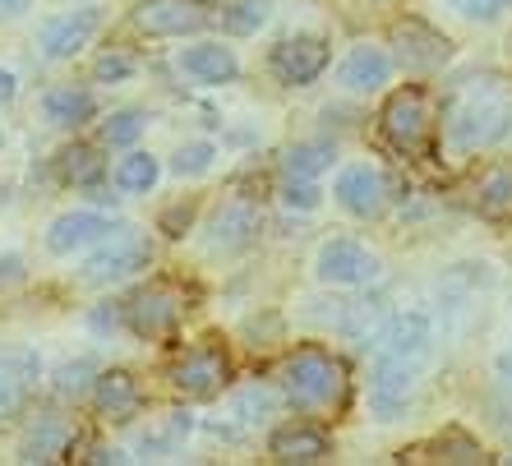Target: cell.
Returning <instances> with one entry per match:
<instances>
[{
	"instance_id": "6da1fadb",
	"label": "cell",
	"mask_w": 512,
	"mask_h": 466,
	"mask_svg": "<svg viewBox=\"0 0 512 466\" xmlns=\"http://www.w3.org/2000/svg\"><path fill=\"white\" fill-rule=\"evenodd\" d=\"M512 120V93L503 88V79L485 74V79H466L457 88L453 107H448V144L457 153H476V148L494 144Z\"/></svg>"
},
{
	"instance_id": "7a4b0ae2",
	"label": "cell",
	"mask_w": 512,
	"mask_h": 466,
	"mask_svg": "<svg viewBox=\"0 0 512 466\" xmlns=\"http://www.w3.org/2000/svg\"><path fill=\"white\" fill-rule=\"evenodd\" d=\"M383 139L393 144V153L429 162L434 157V134H439V102L429 88H397L383 102Z\"/></svg>"
},
{
	"instance_id": "3957f363",
	"label": "cell",
	"mask_w": 512,
	"mask_h": 466,
	"mask_svg": "<svg viewBox=\"0 0 512 466\" xmlns=\"http://www.w3.org/2000/svg\"><path fill=\"white\" fill-rule=\"evenodd\" d=\"M282 388L296 407L323 411L346 397V370L323 351H300V356H291L282 365Z\"/></svg>"
},
{
	"instance_id": "277c9868",
	"label": "cell",
	"mask_w": 512,
	"mask_h": 466,
	"mask_svg": "<svg viewBox=\"0 0 512 466\" xmlns=\"http://www.w3.org/2000/svg\"><path fill=\"white\" fill-rule=\"evenodd\" d=\"M185 310H190V291L180 287V282H171V277H157V282H148L143 291H134V300L125 305V319H130V328L139 337H148V342H167L180 328Z\"/></svg>"
},
{
	"instance_id": "5b68a950",
	"label": "cell",
	"mask_w": 512,
	"mask_h": 466,
	"mask_svg": "<svg viewBox=\"0 0 512 466\" xmlns=\"http://www.w3.org/2000/svg\"><path fill=\"white\" fill-rule=\"evenodd\" d=\"M227 379H231V360L217 342H199V347H190L185 356L171 360V388L180 397H190V402L217 397L227 388Z\"/></svg>"
},
{
	"instance_id": "8992f818",
	"label": "cell",
	"mask_w": 512,
	"mask_h": 466,
	"mask_svg": "<svg viewBox=\"0 0 512 466\" xmlns=\"http://www.w3.org/2000/svg\"><path fill=\"white\" fill-rule=\"evenodd\" d=\"M148 236L134 227H120L116 236H102V245H97V254L84 263V282H93V287H102V282H120V277L139 273L143 263H148Z\"/></svg>"
},
{
	"instance_id": "52a82bcc",
	"label": "cell",
	"mask_w": 512,
	"mask_h": 466,
	"mask_svg": "<svg viewBox=\"0 0 512 466\" xmlns=\"http://www.w3.org/2000/svg\"><path fill=\"white\" fill-rule=\"evenodd\" d=\"M393 47H397L402 70H416V74L443 70L448 56H453V42H448L443 33H434L429 24H420V19H406V24L393 28Z\"/></svg>"
},
{
	"instance_id": "ba28073f",
	"label": "cell",
	"mask_w": 512,
	"mask_h": 466,
	"mask_svg": "<svg viewBox=\"0 0 512 466\" xmlns=\"http://www.w3.org/2000/svg\"><path fill=\"white\" fill-rule=\"evenodd\" d=\"M319 277L333 287H365L379 277V259L360 240H328L319 250Z\"/></svg>"
},
{
	"instance_id": "9c48e42d",
	"label": "cell",
	"mask_w": 512,
	"mask_h": 466,
	"mask_svg": "<svg viewBox=\"0 0 512 466\" xmlns=\"http://www.w3.org/2000/svg\"><path fill=\"white\" fill-rule=\"evenodd\" d=\"M259 227H263L259 208H254L250 199H231V204H222V208L213 213V222H208V250H217V254H240L245 245H254Z\"/></svg>"
},
{
	"instance_id": "30bf717a",
	"label": "cell",
	"mask_w": 512,
	"mask_h": 466,
	"mask_svg": "<svg viewBox=\"0 0 512 466\" xmlns=\"http://www.w3.org/2000/svg\"><path fill=\"white\" fill-rule=\"evenodd\" d=\"M429 351V319L425 314H397L383 323V333L374 337V356L402 360V365H420Z\"/></svg>"
},
{
	"instance_id": "8fae6325",
	"label": "cell",
	"mask_w": 512,
	"mask_h": 466,
	"mask_svg": "<svg viewBox=\"0 0 512 466\" xmlns=\"http://www.w3.org/2000/svg\"><path fill=\"white\" fill-rule=\"evenodd\" d=\"M134 24L153 37H185L199 33L208 24V14L199 10V0H148L134 10Z\"/></svg>"
},
{
	"instance_id": "7c38bea8",
	"label": "cell",
	"mask_w": 512,
	"mask_h": 466,
	"mask_svg": "<svg viewBox=\"0 0 512 466\" xmlns=\"http://www.w3.org/2000/svg\"><path fill=\"white\" fill-rule=\"evenodd\" d=\"M328 65V42L323 37H286L273 47V74L282 84H310Z\"/></svg>"
},
{
	"instance_id": "4fadbf2b",
	"label": "cell",
	"mask_w": 512,
	"mask_h": 466,
	"mask_svg": "<svg viewBox=\"0 0 512 466\" xmlns=\"http://www.w3.org/2000/svg\"><path fill=\"white\" fill-rule=\"evenodd\" d=\"M333 194H337V204H342L351 217L383 213V199H388V190H383V176L374 167H365V162H360V167L337 171Z\"/></svg>"
},
{
	"instance_id": "5bb4252c",
	"label": "cell",
	"mask_w": 512,
	"mask_h": 466,
	"mask_svg": "<svg viewBox=\"0 0 512 466\" xmlns=\"http://www.w3.org/2000/svg\"><path fill=\"white\" fill-rule=\"evenodd\" d=\"M107 231H111V217L79 208V213H65L47 227V250L51 254H74V250H84V245H93V240H102Z\"/></svg>"
},
{
	"instance_id": "9a60e30c",
	"label": "cell",
	"mask_w": 512,
	"mask_h": 466,
	"mask_svg": "<svg viewBox=\"0 0 512 466\" xmlns=\"http://www.w3.org/2000/svg\"><path fill=\"white\" fill-rule=\"evenodd\" d=\"M37 379V360L28 351L0 356V425H10L28 402V383Z\"/></svg>"
},
{
	"instance_id": "2e32d148",
	"label": "cell",
	"mask_w": 512,
	"mask_h": 466,
	"mask_svg": "<svg viewBox=\"0 0 512 466\" xmlns=\"http://www.w3.org/2000/svg\"><path fill=\"white\" fill-rule=\"evenodd\" d=\"M268 453L277 457V462H323L328 457V434L314 430V425H282V430L268 439Z\"/></svg>"
},
{
	"instance_id": "e0dca14e",
	"label": "cell",
	"mask_w": 512,
	"mask_h": 466,
	"mask_svg": "<svg viewBox=\"0 0 512 466\" xmlns=\"http://www.w3.org/2000/svg\"><path fill=\"white\" fill-rule=\"evenodd\" d=\"M97 28V14L93 10H74V14H56L51 24H42V51H47L51 60L70 56V51H79L93 37Z\"/></svg>"
},
{
	"instance_id": "ac0fdd59",
	"label": "cell",
	"mask_w": 512,
	"mask_h": 466,
	"mask_svg": "<svg viewBox=\"0 0 512 466\" xmlns=\"http://www.w3.org/2000/svg\"><path fill=\"white\" fill-rule=\"evenodd\" d=\"M93 402H97V411H102L107 420H130L134 411H139V383H134L125 370L97 374Z\"/></svg>"
},
{
	"instance_id": "d6986e66",
	"label": "cell",
	"mask_w": 512,
	"mask_h": 466,
	"mask_svg": "<svg viewBox=\"0 0 512 466\" xmlns=\"http://www.w3.org/2000/svg\"><path fill=\"white\" fill-rule=\"evenodd\" d=\"M180 70L203 79V84H227V79H236V56L222 42H199V47L180 51Z\"/></svg>"
},
{
	"instance_id": "ffe728a7",
	"label": "cell",
	"mask_w": 512,
	"mask_h": 466,
	"mask_svg": "<svg viewBox=\"0 0 512 466\" xmlns=\"http://www.w3.org/2000/svg\"><path fill=\"white\" fill-rule=\"evenodd\" d=\"M388 70H393L388 51H379V47H356L351 56L342 60V88H351V93H370V88H383Z\"/></svg>"
},
{
	"instance_id": "44dd1931",
	"label": "cell",
	"mask_w": 512,
	"mask_h": 466,
	"mask_svg": "<svg viewBox=\"0 0 512 466\" xmlns=\"http://www.w3.org/2000/svg\"><path fill=\"white\" fill-rule=\"evenodd\" d=\"M397 462H448V466H471V462H485V453H480V443H471L466 434H448V439L420 443V448L402 453Z\"/></svg>"
},
{
	"instance_id": "7402d4cb",
	"label": "cell",
	"mask_w": 512,
	"mask_h": 466,
	"mask_svg": "<svg viewBox=\"0 0 512 466\" xmlns=\"http://www.w3.org/2000/svg\"><path fill=\"white\" fill-rule=\"evenodd\" d=\"M65 448H70V430H65V420H60V416H42L33 430L24 434L19 457H24V462H56Z\"/></svg>"
},
{
	"instance_id": "603a6c76",
	"label": "cell",
	"mask_w": 512,
	"mask_h": 466,
	"mask_svg": "<svg viewBox=\"0 0 512 466\" xmlns=\"http://www.w3.org/2000/svg\"><path fill=\"white\" fill-rule=\"evenodd\" d=\"M480 217L485 222H512V171L508 167H494L485 176V185H480V199H476Z\"/></svg>"
},
{
	"instance_id": "cb8c5ba5",
	"label": "cell",
	"mask_w": 512,
	"mask_h": 466,
	"mask_svg": "<svg viewBox=\"0 0 512 466\" xmlns=\"http://www.w3.org/2000/svg\"><path fill=\"white\" fill-rule=\"evenodd\" d=\"M42 111H47L51 125H84V120L93 116V97H88L84 88H51Z\"/></svg>"
},
{
	"instance_id": "d4e9b609",
	"label": "cell",
	"mask_w": 512,
	"mask_h": 466,
	"mask_svg": "<svg viewBox=\"0 0 512 466\" xmlns=\"http://www.w3.org/2000/svg\"><path fill=\"white\" fill-rule=\"evenodd\" d=\"M328 162H333V148L328 144H296L282 157V171H286V180H314Z\"/></svg>"
},
{
	"instance_id": "484cf974",
	"label": "cell",
	"mask_w": 512,
	"mask_h": 466,
	"mask_svg": "<svg viewBox=\"0 0 512 466\" xmlns=\"http://www.w3.org/2000/svg\"><path fill=\"white\" fill-rule=\"evenodd\" d=\"M190 430H194L190 411H167V416H162V430L143 434V448H148V453H176L180 443L190 439Z\"/></svg>"
},
{
	"instance_id": "4316f807",
	"label": "cell",
	"mask_w": 512,
	"mask_h": 466,
	"mask_svg": "<svg viewBox=\"0 0 512 466\" xmlns=\"http://www.w3.org/2000/svg\"><path fill=\"white\" fill-rule=\"evenodd\" d=\"M60 180H70V185H88V180L102 176V157H97V148L88 144H74L60 153Z\"/></svg>"
},
{
	"instance_id": "83f0119b",
	"label": "cell",
	"mask_w": 512,
	"mask_h": 466,
	"mask_svg": "<svg viewBox=\"0 0 512 466\" xmlns=\"http://www.w3.org/2000/svg\"><path fill=\"white\" fill-rule=\"evenodd\" d=\"M116 185L130 194H143L157 185V157L148 153H130L125 162H116Z\"/></svg>"
},
{
	"instance_id": "f1b7e54d",
	"label": "cell",
	"mask_w": 512,
	"mask_h": 466,
	"mask_svg": "<svg viewBox=\"0 0 512 466\" xmlns=\"http://www.w3.org/2000/svg\"><path fill=\"white\" fill-rule=\"evenodd\" d=\"M143 111L139 107H125V111H111L107 116V125H102V139H107L111 148H125V144H134L143 134Z\"/></svg>"
},
{
	"instance_id": "f546056e",
	"label": "cell",
	"mask_w": 512,
	"mask_h": 466,
	"mask_svg": "<svg viewBox=\"0 0 512 466\" xmlns=\"http://www.w3.org/2000/svg\"><path fill=\"white\" fill-rule=\"evenodd\" d=\"M268 411H273V393H268V388H250V393H240L236 407H231V420H236V425H227L222 434H240L250 420L268 416Z\"/></svg>"
},
{
	"instance_id": "4dcf8cb0",
	"label": "cell",
	"mask_w": 512,
	"mask_h": 466,
	"mask_svg": "<svg viewBox=\"0 0 512 466\" xmlns=\"http://www.w3.org/2000/svg\"><path fill=\"white\" fill-rule=\"evenodd\" d=\"M268 19V0H236L227 14H222V24H227V33H254V28Z\"/></svg>"
},
{
	"instance_id": "1f68e13d",
	"label": "cell",
	"mask_w": 512,
	"mask_h": 466,
	"mask_svg": "<svg viewBox=\"0 0 512 466\" xmlns=\"http://www.w3.org/2000/svg\"><path fill=\"white\" fill-rule=\"evenodd\" d=\"M208 162H213V144H185L176 153V162H171V171L176 176H203Z\"/></svg>"
},
{
	"instance_id": "d6a6232c",
	"label": "cell",
	"mask_w": 512,
	"mask_h": 466,
	"mask_svg": "<svg viewBox=\"0 0 512 466\" xmlns=\"http://www.w3.org/2000/svg\"><path fill=\"white\" fill-rule=\"evenodd\" d=\"M93 74L102 79V84H116V79H130L134 74V60L125 56V51H107V56H97Z\"/></svg>"
},
{
	"instance_id": "836d02e7",
	"label": "cell",
	"mask_w": 512,
	"mask_h": 466,
	"mask_svg": "<svg viewBox=\"0 0 512 466\" xmlns=\"http://www.w3.org/2000/svg\"><path fill=\"white\" fill-rule=\"evenodd\" d=\"M286 208H300V213H310L319 204V190H314V180H286Z\"/></svg>"
},
{
	"instance_id": "e575fe53",
	"label": "cell",
	"mask_w": 512,
	"mask_h": 466,
	"mask_svg": "<svg viewBox=\"0 0 512 466\" xmlns=\"http://www.w3.org/2000/svg\"><path fill=\"white\" fill-rule=\"evenodd\" d=\"M453 5L466 14V19H494V14H499L503 5H512V0H453Z\"/></svg>"
},
{
	"instance_id": "d590c367",
	"label": "cell",
	"mask_w": 512,
	"mask_h": 466,
	"mask_svg": "<svg viewBox=\"0 0 512 466\" xmlns=\"http://www.w3.org/2000/svg\"><path fill=\"white\" fill-rule=\"evenodd\" d=\"M88 374H93V365H88V360H79V365H65V370L56 374V388H60V393H79V388H84L79 379H88Z\"/></svg>"
},
{
	"instance_id": "8d00e7d4",
	"label": "cell",
	"mask_w": 512,
	"mask_h": 466,
	"mask_svg": "<svg viewBox=\"0 0 512 466\" xmlns=\"http://www.w3.org/2000/svg\"><path fill=\"white\" fill-rule=\"evenodd\" d=\"M5 102H14V74L10 70H0V107Z\"/></svg>"
},
{
	"instance_id": "74e56055",
	"label": "cell",
	"mask_w": 512,
	"mask_h": 466,
	"mask_svg": "<svg viewBox=\"0 0 512 466\" xmlns=\"http://www.w3.org/2000/svg\"><path fill=\"white\" fill-rule=\"evenodd\" d=\"M28 0H0V19H14V14H24Z\"/></svg>"
}]
</instances>
